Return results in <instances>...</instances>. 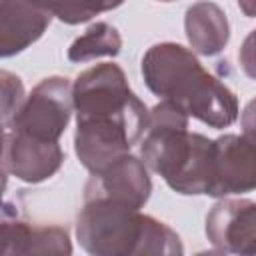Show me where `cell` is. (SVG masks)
Instances as JSON below:
<instances>
[{
    "instance_id": "cell-1",
    "label": "cell",
    "mask_w": 256,
    "mask_h": 256,
    "mask_svg": "<svg viewBox=\"0 0 256 256\" xmlns=\"http://www.w3.org/2000/svg\"><path fill=\"white\" fill-rule=\"evenodd\" d=\"M74 152L90 174H100L140 144L150 110L132 92L124 70L114 62L86 68L72 82Z\"/></svg>"
},
{
    "instance_id": "cell-2",
    "label": "cell",
    "mask_w": 256,
    "mask_h": 256,
    "mask_svg": "<svg viewBox=\"0 0 256 256\" xmlns=\"http://www.w3.org/2000/svg\"><path fill=\"white\" fill-rule=\"evenodd\" d=\"M140 72L154 96L174 104L188 118H196L216 130L228 128L238 120L236 94L210 74L190 48L178 42L150 46L142 56Z\"/></svg>"
},
{
    "instance_id": "cell-3",
    "label": "cell",
    "mask_w": 256,
    "mask_h": 256,
    "mask_svg": "<svg viewBox=\"0 0 256 256\" xmlns=\"http://www.w3.org/2000/svg\"><path fill=\"white\" fill-rule=\"evenodd\" d=\"M188 116L170 102L160 100L148 118L140 140V158L148 170L182 196L208 194L212 176V142L188 130Z\"/></svg>"
},
{
    "instance_id": "cell-4",
    "label": "cell",
    "mask_w": 256,
    "mask_h": 256,
    "mask_svg": "<svg viewBox=\"0 0 256 256\" xmlns=\"http://www.w3.org/2000/svg\"><path fill=\"white\" fill-rule=\"evenodd\" d=\"M144 214L108 198H84L74 232L88 256H130L140 240Z\"/></svg>"
},
{
    "instance_id": "cell-5",
    "label": "cell",
    "mask_w": 256,
    "mask_h": 256,
    "mask_svg": "<svg viewBox=\"0 0 256 256\" xmlns=\"http://www.w3.org/2000/svg\"><path fill=\"white\" fill-rule=\"evenodd\" d=\"M72 114V82L66 76H48L32 88L4 130L20 132L40 142H58L68 128Z\"/></svg>"
},
{
    "instance_id": "cell-6",
    "label": "cell",
    "mask_w": 256,
    "mask_h": 256,
    "mask_svg": "<svg viewBox=\"0 0 256 256\" xmlns=\"http://www.w3.org/2000/svg\"><path fill=\"white\" fill-rule=\"evenodd\" d=\"M256 190V136L222 134L212 142V176L208 194L230 198Z\"/></svg>"
},
{
    "instance_id": "cell-7",
    "label": "cell",
    "mask_w": 256,
    "mask_h": 256,
    "mask_svg": "<svg viewBox=\"0 0 256 256\" xmlns=\"http://www.w3.org/2000/svg\"><path fill=\"white\" fill-rule=\"evenodd\" d=\"M206 238L216 250L234 256L256 252V202L248 198H220L206 214Z\"/></svg>"
},
{
    "instance_id": "cell-8",
    "label": "cell",
    "mask_w": 256,
    "mask_h": 256,
    "mask_svg": "<svg viewBox=\"0 0 256 256\" xmlns=\"http://www.w3.org/2000/svg\"><path fill=\"white\" fill-rule=\"evenodd\" d=\"M2 210V252L0 256H72L70 232L60 224H34L10 210Z\"/></svg>"
},
{
    "instance_id": "cell-9",
    "label": "cell",
    "mask_w": 256,
    "mask_h": 256,
    "mask_svg": "<svg viewBox=\"0 0 256 256\" xmlns=\"http://www.w3.org/2000/svg\"><path fill=\"white\" fill-rule=\"evenodd\" d=\"M152 194V178L140 156L128 154L110 164L100 174H90L84 198H108L112 202L140 210Z\"/></svg>"
},
{
    "instance_id": "cell-10",
    "label": "cell",
    "mask_w": 256,
    "mask_h": 256,
    "mask_svg": "<svg viewBox=\"0 0 256 256\" xmlns=\"http://www.w3.org/2000/svg\"><path fill=\"white\" fill-rule=\"evenodd\" d=\"M64 160L66 154L60 142H40L26 134L4 130V174L26 184H40L50 180L62 168Z\"/></svg>"
},
{
    "instance_id": "cell-11",
    "label": "cell",
    "mask_w": 256,
    "mask_h": 256,
    "mask_svg": "<svg viewBox=\"0 0 256 256\" xmlns=\"http://www.w3.org/2000/svg\"><path fill=\"white\" fill-rule=\"evenodd\" d=\"M52 12L44 4L0 2V56L10 58L24 52L42 38L52 22Z\"/></svg>"
},
{
    "instance_id": "cell-12",
    "label": "cell",
    "mask_w": 256,
    "mask_h": 256,
    "mask_svg": "<svg viewBox=\"0 0 256 256\" xmlns=\"http://www.w3.org/2000/svg\"><path fill=\"white\" fill-rule=\"evenodd\" d=\"M184 32L190 50L200 56L220 54L230 40V24L226 12L216 2H196L186 8Z\"/></svg>"
},
{
    "instance_id": "cell-13",
    "label": "cell",
    "mask_w": 256,
    "mask_h": 256,
    "mask_svg": "<svg viewBox=\"0 0 256 256\" xmlns=\"http://www.w3.org/2000/svg\"><path fill=\"white\" fill-rule=\"evenodd\" d=\"M120 50H122V36L118 28L100 20L88 26L70 44L66 56L70 62L82 64V62H90L96 58H104V56L114 58L120 54Z\"/></svg>"
},
{
    "instance_id": "cell-14",
    "label": "cell",
    "mask_w": 256,
    "mask_h": 256,
    "mask_svg": "<svg viewBox=\"0 0 256 256\" xmlns=\"http://www.w3.org/2000/svg\"><path fill=\"white\" fill-rule=\"evenodd\" d=\"M130 256H184V244L166 222L144 214L142 234Z\"/></svg>"
},
{
    "instance_id": "cell-15",
    "label": "cell",
    "mask_w": 256,
    "mask_h": 256,
    "mask_svg": "<svg viewBox=\"0 0 256 256\" xmlns=\"http://www.w3.org/2000/svg\"><path fill=\"white\" fill-rule=\"evenodd\" d=\"M52 16H56L60 22L64 24H82L92 20L94 16L106 12V10H114L120 6V2L116 4H78V2H60V4H44Z\"/></svg>"
},
{
    "instance_id": "cell-16",
    "label": "cell",
    "mask_w": 256,
    "mask_h": 256,
    "mask_svg": "<svg viewBox=\"0 0 256 256\" xmlns=\"http://www.w3.org/2000/svg\"><path fill=\"white\" fill-rule=\"evenodd\" d=\"M0 84H2V126H6L24 104L26 90L22 80L8 70H0Z\"/></svg>"
},
{
    "instance_id": "cell-17",
    "label": "cell",
    "mask_w": 256,
    "mask_h": 256,
    "mask_svg": "<svg viewBox=\"0 0 256 256\" xmlns=\"http://www.w3.org/2000/svg\"><path fill=\"white\" fill-rule=\"evenodd\" d=\"M238 62H240L242 72L250 80H256V28L250 30V34L244 38L238 50Z\"/></svg>"
},
{
    "instance_id": "cell-18",
    "label": "cell",
    "mask_w": 256,
    "mask_h": 256,
    "mask_svg": "<svg viewBox=\"0 0 256 256\" xmlns=\"http://www.w3.org/2000/svg\"><path fill=\"white\" fill-rule=\"evenodd\" d=\"M240 126H242V132L244 134L256 136V98H252L244 106V110L240 114Z\"/></svg>"
},
{
    "instance_id": "cell-19",
    "label": "cell",
    "mask_w": 256,
    "mask_h": 256,
    "mask_svg": "<svg viewBox=\"0 0 256 256\" xmlns=\"http://www.w3.org/2000/svg\"><path fill=\"white\" fill-rule=\"evenodd\" d=\"M238 8H240L248 18L256 16V2H254V0H240V2H238Z\"/></svg>"
},
{
    "instance_id": "cell-20",
    "label": "cell",
    "mask_w": 256,
    "mask_h": 256,
    "mask_svg": "<svg viewBox=\"0 0 256 256\" xmlns=\"http://www.w3.org/2000/svg\"><path fill=\"white\" fill-rule=\"evenodd\" d=\"M194 256H228V254L214 248V250H202V252H198V254H194Z\"/></svg>"
},
{
    "instance_id": "cell-21",
    "label": "cell",
    "mask_w": 256,
    "mask_h": 256,
    "mask_svg": "<svg viewBox=\"0 0 256 256\" xmlns=\"http://www.w3.org/2000/svg\"><path fill=\"white\" fill-rule=\"evenodd\" d=\"M248 256H256V252H252V254H248Z\"/></svg>"
}]
</instances>
